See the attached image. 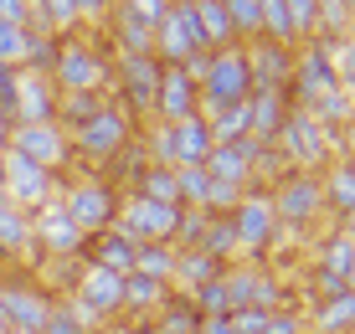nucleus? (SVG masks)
I'll return each mask as SVG.
<instances>
[{"label":"nucleus","mask_w":355,"mask_h":334,"mask_svg":"<svg viewBox=\"0 0 355 334\" xmlns=\"http://www.w3.org/2000/svg\"><path fill=\"white\" fill-rule=\"evenodd\" d=\"M175 191H180V206H201L206 191H211L206 165H180V170H175Z\"/></svg>","instance_id":"37998d69"},{"label":"nucleus","mask_w":355,"mask_h":334,"mask_svg":"<svg viewBox=\"0 0 355 334\" xmlns=\"http://www.w3.org/2000/svg\"><path fill=\"white\" fill-rule=\"evenodd\" d=\"M0 334H10V324H6V314H0Z\"/></svg>","instance_id":"6e6d98bb"},{"label":"nucleus","mask_w":355,"mask_h":334,"mask_svg":"<svg viewBox=\"0 0 355 334\" xmlns=\"http://www.w3.org/2000/svg\"><path fill=\"white\" fill-rule=\"evenodd\" d=\"M284 155L273 150V144H252V191H268L278 175H284Z\"/></svg>","instance_id":"79ce46f5"},{"label":"nucleus","mask_w":355,"mask_h":334,"mask_svg":"<svg viewBox=\"0 0 355 334\" xmlns=\"http://www.w3.org/2000/svg\"><path fill=\"white\" fill-rule=\"evenodd\" d=\"M62 299L78 308V319H83L88 329H103V324H114V319H124V278L83 263L78 273H72V283H67Z\"/></svg>","instance_id":"9d476101"},{"label":"nucleus","mask_w":355,"mask_h":334,"mask_svg":"<svg viewBox=\"0 0 355 334\" xmlns=\"http://www.w3.org/2000/svg\"><path fill=\"white\" fill-rule=\"evenodd\" d=\"M0 180H6V150H0Z\"/></svg>","instance_id":"5fc2aeb1"},{"label":"nucleus","mask_w":355,"mask_h":334,"mask_svg":"<svg viewBox=\"0 0 355 334\" xmlns=\"http://www.w3.org/2000/svg\"><path fill=\"white\" fill-rule=\"evenodd\" d=\"M57 191H62V175H52V170L31 165V159L10 155L6 150V180H0V195H6L10 206H21L26 216H36L42 206L57 201Z\"/></svg>","instance_id":"2eb2a0df"},{"label":"nucleus","mask_w":355,"mask_h":334,"mask_svg":"<svg viewBox=\"0 0 355 334\" xmlns=\"http://www.w3.org/2000/svg\"><path fill=\"white\" fill-rule=\"evenodd\" d=\"M196 252H206V257H216V263H237V237H232V221L227 216H211L206 221V231H201V247Z\"/></svg>","instance_id":"c9c22d12"},{"label":"nucleus","mask_w":355,"mask_h":334,"mask_svg":"<svg viewBox=\"0 0 355 334\" xmlns=\"http://www.w3.org/2000/svg\"><path fill=\"white\" fill-rule=\"evenodd\" d=\"M139 139V123H134L124 108L108 98L98 114L83 123V129H72L67 134V144H72V165L78 170H93V175H108V165H114L119 155L129 150V144Z\"/></svg>","instance_id":"20e7f679"},{"label":"nucleus","mask_w":355,"mask_h":334,"mask_svg":"<svg viewBox=\"0 0 355 334\" xmlns=\"http://www.w3.org/2000/svg\"><path fill=\"white\" fill-rule=\"evenodd\" d=\"M10 155L31 159V165L52 170V175H67L72 170V144L57 123H16L10 129Z\"/></svg>","instance_id":"f3484780"},{"label":"nucleus","mask_w":355,"mask_h":334,"mask_svg":"<svg viewBox=\"0 0 355 334\" xmlns=\"http://www.w3.org/2000/svg\"><path fill=\"white\" fill-rule=\"evenodd\" d=\"M134 195H144V201H160V206H180V191H175V170H160V165H144L139 175L129 185Z\"/></svg>","instance_id":"72a5a7b5"},{"label":"nucleus","mask_w":355,"mask_h":334,"mask_svg":"<svg viewBox=\"0 0 355 334\" xmlns=\"http://www.w3.org/2000/svg\"><path fill=\"white\" fill-rule=\"evenodd\" d=\"M170 0H108L103 16V42L114 46V57H155V31L165 26Z\"/></svg>","instance_id":"423d86ee"},{"label":"nucleus","mask_w":355,"mask_h":334,"mask_svg":"<svg viewBox=\"0 0 355 334\" xmlns=\"http://www.w3.org/2000/svg\"><path fill=\"white\" fill-rule=\"evenodd\" d=\"M248 72H252V93H288L293 52L273 42H248Z\"/></svg>","instance_id":"4be33fe9"},{"label":"nucleus","mask_w":355,"mask_h":334,"mask_svg":"<svg viewBox=\"0 0 355 334\" xmlns=\"http://www.w3.org/2000/svg\"><path fill=\"white\" fill-rule=\"evenodd\" d=\"M170 134H175V170L180 165H206V155L216 150V139H211L201 114L186 118V123H170Z\"/></svg>","instance_id":"c756f323"},{"label":"nucleus","mask_w":355,"mask_h":334,"mask_svg":"<svg viewBox=\"0 0 355 334\" xmlns=\"http://www.w3.org/2000/svg\"><path fill=\"white\" fill-rule=\"evenodd\" d=\"M196 334H201V329H196Z\"/></svg>","instance_id":"13d9d810"},{"label":"nucleus","mask_w":355,"mask_h":334,"mask_svg":"<svg viewBox=\"0 0 355 334\" xmlns=\"http://www.w3.org/2000/svg\"><path fill=\"white\" fill-rule=\"evenodd\" d=\"M10 334H21V329H10Z\"/></svg>","instance_id":"4d7b16f0"},{"label":"nucleus","mask_w":355,"mask_h":334,"mask_svg":"<svg viewBox=\"0 0 355 334\" xmlns=\"http://www.w3.org/2000/svg\"><path fill=\"white\" fill-rule=\"evenodd\" d=\"M191 299V308L201 319H222V314H232V304H227V283L222 278H211V283H201L196 293H186Z\"/></svg>","instance_id":"a19ab883"},{"label":"nucleus","mask_w":355,"mask_h":334,"mask_svg":"<svg viewBox=\"0 0 355 334\" xmlns=\"http://www.w3.org/2000/svg\"><path fill=\"white\" fill-rule=\"evenodd\" d=\"M196 88H201V114H222V108L248 103L252 72H248V46H222L196 67Z\"/></svg>","instance_id":"6e6552de"},{"label":"nucleus","mask_w":355,"mask_h":334,"mask_svg":"<svg viewBox=\"0 0 355 334\" xmlns=\"http://www.w3.org/2000/svg\"><path fill=\"white\" fill-rule=\"evenodd\" d=\"M93 334H134L129 319H114V324H103V329H93Z\"/></svg>","instance_id":"603ef678"},{"label":"nucleus","mask_w":355,"mask_h":334,"mask_svg":"<svg viewBox=\"0 0 355 334\" xmlns=\"http://www.w3.org/2000/svg\"><path fill=\"white\" fill-rule=\"evenodd\" d=\"M227 10H232V31H237L242 46L263 36V0H227Z\"/></svg>","instance_id":"58836bf2"},{"label":"nucleus","mask_w":355,"mask_h":334,"mask_svg":"<svg viewBox=\"0 0 355 334\" xmlns=\"http://www.w3.org/2000/svg\"><path fill=\"white\" fill-rule=\"evenodd\" d=\"M263 334H309V324H304L299 304H288V308H278V314L263 319Z\"/></svg>","instance_id":"09e8293b"},{"label":"nucleus","mask_w":355,"mask_h":334,"mask_svg":"<svg viewBox=\"0 0 355 334\" xmlns=\"http://www.w3.org/2000/svg\"><path fill=\"white\" fill-rule=\"evenodd\" d=\"M31 237H36V257L42 263H83V252H88V237L62 216L57 201L31 216Z\"/></svg>","instance_id":"dca6fc26"},{"label":"nucleus","mask_w":355,"mask_h":334,"mask_svg":"<svg viewBox=\"0 0 355 334\" xmlns=\"http://www.w3.org/2000/svg\"><path fill=\"white\" fill-rule=\"evenodd\" d=\"M350 134H355V129L335 134V129H324L320 118H309L304 108H293V114L284 118V134H278L273 150L284 155V165H288V170H309V175H324L335 159H355V139H350Z\"/></svg>","instance_id":"f03ea898"},{"label":"nucleus","mask_w":355,"mask_h":334,"mask_svg":"<svg viewBox=\"0 0 355 334\" xmlns=\"http://www.w3.org/2000/svg\"><path fill=\"white\" fill-rule=\"evenodd\" d=\"M288 114H293L288 93H248V139L252 144H278Z\"/></svg>","instance_id":"b1692460"},{"label":"nucleus","mask_w":355,"mask_h":334,"mask_svg":"<svg viewBox=\"0 0 355 334\" xmlns=\"http://www.w3.org/2000/svg\"><path fill=\"white\" fill-rule=\"evenodd\" d=\"M206 57H211V46H206L201 26H196V0H170L165 26L155 31V62H160V67L196 72Z\"/></svg>","instance_id":"9b49d317"},{"label":"nucleus","mask_w":355,"mask_h":334,"mask_svg":"<svg viewBox=\"0 0 355 334\" xmlns=\"http://www.w3.org/2000/svg\"><path fill=\"white\" fill-rule=\"evenodd\" d=\"M206 216L201 206H180V221H175V237H170V247H175V252H196V247H201V231H206Z\"/></svg>","instance_id":"ea45409f"},{"label":"nucleus","mask_w":355,"mask_h":334,"mask_svg":"<svg viewBox=\"0 0 355 334\" xmlns=\"http://www.w3.org/2000/svg\"><path fill=\"white\" fill-rule=\"evenodd\" d=\"M206 175L222 180V185H237V191H252V139L216 144V150L206 155Z\"/></svg>","instance_id":"bb28decb"},{"label":"nucleus","mask_w":355,"mask_h":334,"mask_svg":"<svg viewBox=\"0 0 355 334\" xmlns=\"http://www.w3.org/2000/svg\"><path fill=\"white\" fill-rule=\"evenodd\" d=\"M0 26L36 31V0H0Z\"/></svg>","instance_id":"de8ad7c7"},{"label":"nucleus","mask_w":355,"mask_h":334,"mask_svg":"<svg viewBox=\"0 0 355 334\" xmlns=\"http://www.w3.org/2000/svg\"><path fill=\"white\" fill-rule=\"evenodd\" d=\"M196 26H201V36H206V46H211V52L237 46V31H232L227 0H196Z\"/></svg>","instance_id":"2f4dec72"},{"label":"nucleus","mask_w":355,"mask_h":334,"mask_svg":"<svg viewBox=\"0 0 355 334\" xmlns=\"http://www.w3.org/2000/svg\"><path fill=\"white\" fill-rule=\"evenodd\" d=\"M119 185L108 175H93V170H78L72 165L62 175V191H57V206H62V216L72 221V227L83 231V237H98V231L114 227L119 216Z\"/></svg>","instance_id":"39448f33"},{"label":"nucleus","mask_w":355,"mask_h":334,"mask_svg":"<svg viewBox=\"0 0 355 334\" xmlns=\"http://www.w3.org/2000/svg\"><path fill=\"white\" fill-rule=\"evenodd\" d=\"M258 42H273V46H288V52H299L288 0H263V36H258Z\"/></svg>","instance_id":"f704fd0d"},{"label":"nucleus","mask_w":355,"mask_h":334,"mask_svg":"<svg viewBox=\"0 0 355 334\" xmlns=\"http://www.w3.org/2000/svg\"><path fill=\"white\" fill-rule=\"evenodd\" d=\"M201 334H237V324H232V314H222V319H201Z\"/></svg>","instance_id":"8fccbe9b"},{"label":"nucleus","mask_w":355,"mask_h":334,"mask_svg":"<svg viewBox=\"0 0 355 334\" xmlns=\"http://www.w3.org/2000/svg\"><path fill=\"white\" fill-rule=\"evenodd\" d=\"M134 273L170 283V273H175V247L170 242H144L139 252H134Z\"/></svg>","instance_id":"e433bc0d"},{"label":"nucleus","mask_w":355,"mask_h":334,"mask_svg":"<svg viewBox=\"0 0 355 334\" xmlns=\"http://www.w3.org/2000/svg\"><path fill=\"white\" fill-rule=\"evenodd\" d=\"M155 88H160V62H155V57H114L108 98H114L139 129L155 118Z\"/></svg>","instance_id":"ddd939ff"},{"label":"nucleus","mask_w":355,"mask_h":334,"mask_svg":"<svg viewBox=\"0 0 355 334\" xmlns=\"http://www.w3.org/2000/svg\"><path fill=\"white\" fill-rule=\"evenodd\" d=\"M170 299H175V293H170V283H160V278H144V273L124 278V319L129 324H150Z\"/></svg>","instance_id":"393cba45"},{"label":"nucleus","mask_w":355,"mask_h":334,"mask_svg":"<svg viewBox=\"0 0 355 334\" xmlns=\"http://www.w3.org/2000/svg\"><path fill=\"white\" fill-rule=\"evenodd\" d=\"M175 221H180V206H160V201H144V195L124 191L119 195L114 231L129 237L134 247H144V242H170L175 237Z\"/></svg>","instance_id":"4468645a"},{"label":"nucleus","mask_w":355,"mask_h":334,"mask_svg":"<svg viewBox=\"0 0 355 334\" xmlns=\"http://www.w3.org/2000/svg\"><path fill=\"white\" fill-rule=\"evenodd\" d=\"M10 123H57V88L46 72H16Z\"/></svg>","instance_id":"412c9836"},{"label":"nucleus","mask_w":355,"mask_h":334,"mask_svg":"<svg viewBox=\"0 0 355 334\" xmlns=\"http://www.w3.org/2000/svg\"><path fill=\"white\" fill-rule=\"evenodd\" d=\"M134 334H160V329H155V324H134Z\"/></svg>","instance_id":"864d4df0"},{"label":"nucleus","mask_w":355,"mask_h":334,"mask_svg":"<svg viewBox=\"0 0 355 334\" xmlns=\"http://www.w3.org/2000/svg\"><path fill=\"white\" fill-rule=\"evenodd\" d=\"M320 185H324V221L350 227L355 221V159H335L320 175Z\"/></svg>","instance_id":"5701e85b"},{"label":"nucleus","mask_w":355,"mask_h":334,"mask_svg":"<svg viewBox=\"0 0 355 334\" xmlns=\"http://www.w3.org/2000/svg\"><path fill=\"white\" fill-rule=\"evenodd\" d=\"M196 114H201L196 72H186V67H160V88H155V123H186Z\"/></svg>","instance_id":"aec40b11"},{"label":"nucleus","mask_w":355,"mask_h":334,"mask_svg":"<svg viewBox=\"0 0 355 334\" xmlns=\"http://www.w3.org/2000/svg\"><path fill=\"white\" fill-rule=\"evenodd\" d=\"M309 273L355 288V231L350 227H324L320 237L309 242Z\"/></svg>","instance_id":"6ab92c4d"},{"label":"nucleus","mask_w":355,"mask_h":334,"mask_svg":"<svg viewBox=\"0 0 355 334\" xmlns=\"http://www.w3.org/2000/svg\"><path fill=\"white\" fill-rule=\"evenodd\" d=\"M304 114H309V118H320L324 129L345 134V129H355V93H345V88H329V93H320V98H309V103H304Z\"/></svg>","instance_id":"7c9ffc66"},{"label":"nucleus","mask_w":355,"mask_h":334,"mask_svg":"<svg viewBox=\"0 0 355 334\" xmlns=\"http://www.w3.org/2000/svg\"><path fill=\"white\" fill-rule=\"evenodd\" d=\"M227 273V263H216V257H206V252H175V273H170V293H196L201 283H211V278H222Z\"/></svg>","instance_id":"c85d7f7f"},{"label":"nucleus","mask_w":355,"mask_h":334,"mask_svg":"<svg viewBox=\"0 0 355 334\" xmlns=\"http://www.w3.org/2000/svg\"><path fill=\"white\" fill-rule=\"evenodd\" d=\"M134 252H139V247L108 227V231H98V237H88V252H83V263H88V267H103V273L129 278V273H134Z\"/></svg>","instance_id":"cd10ccee"},{"label":"nucleus","mask_w":355,"mask_h":334,"mask_svg":"<svg viewBox=\"0 0 355 334\" xmlns=\"http://www.w3.org/2000/svg\"><path fill=\"white\" fill-rule=\"evenodd\" d=\"M150 324L160 329V334H196V329H201V314L191 308V299H180V293H175V299H170Z\"/></svg>","instance_id":"4c0bfd02"},{"label":"nucleus","mask_w":355,"mask_h":334,"mask_svg":"<svg viewBox=\"0 0 355 334\" xmlns=\"http://www.w3.org/2000/svg\"><path fill=\"white\" fill-rule=\"evenodd\" d=\"M52 299H57V293L46 288L31 267H0V314H6L10 329L36 334L42 319L52 314Z\"/></svg>","instance_id":"f8f14e48"},{"label":"nucleus","mask_w":355,"mask_h":334,"mask_svg":"<svg viewBox=\"0 0 355 334\" xmlns=\"http://www.w3.org/2000/svg\"><path fill=\"white\" fill-rule=\"evenodd\" d=\"M309 334H355V293L345 299H299Z\"/></svg>","instance_id":"a878e982"},{"label":"nucleus","mask_w":355,"mask_h":334,"mask_svg":"<svg viewBox=\"0 0 355 334\" xmlns=\"http://www.w3.org/2000/svg\"><path fill=\"white\" fill-rule=\"evenodd\" d=\"M52 88L57 93H108V78H114V46L103 42V31H78L57 42L52 57Z\"/></svg>","instance_id":"7ed1b4c3"},{"label":"nucleus","mask_w":355,"mask_h":334,"mask_svg":"<svg viewBox=\"0 0 355 334\" xmlns=\"http://www.w3.org/2000/svg\"><path fill=\"white\" fill-rule=\"evenodd\" d=\"M227 221H232V237H237V263H268V267H273V257L288 247L284 227H278V216H273L268 191H248L242 206ZM288 252H293V247H288Z\"/></svg>","instance_id":"0eeeda50"},{"label":"nucleus","mask_w":355,"mask_h":334,"mask_svg":"<svg viewBox=\"0 0 355 334\" xmlns=\"http://www.w3.org/2000/svg\"><path fill=\"white\" fill-rule=\"evenodd\" d=\"M268 201H273V216H278V227H284L293 252L309 247L329 227L324 221V185H320V175H309V170H284V175L268 185Z\"/></svg>","instance_id":"f257e3e1"},{"label":"nucleus","mask_w":355,"mask_h":334,"mask_svg":"<svg viewBox=\"0 0 355 334\" xmlns=\"http://www.w3.org/2000/svg\"><path fill=\"white\" fill-rule=\"evenodd\" d=\"M242 195H248V191H237V185H222V180H211V191H206L201 211H206V216H232V211L242 206Z\"/></svg>","instance_id":"49530a36"},{"label":"nucleus","mask_w":355,"mask_h":334,"mask_svg":"<svg viewBox=\"0 0 355 334\" xmlns=\"http://www.w3.org/2000/svg\"><path fill=\"white\" fill-rule=\"evenodd\" d=\"M10 129H16V123H10V114L0 108V150H10Z\"/></svg>","instance_id":"3c124183"},{"label":"nucleus","mask_w":355,"mask_h":334,"mask_svg":"<svg viewBox=\"0 0 355 334\" xmlns=\"http://www.w3.org/2000/svg\"><path fill=\"white\" fill-rule=\"evenodd\" d=\"M227 304H232V314L237 308H258V314H278V308H288V304H299L293 299V283L278 273V267H268V263H232L227 273Z\"/></svg>","instance_id":"1a4fd4ad"},{"label":"nucleus","mask_w":355,"mask_h":334,"mask_svg":"<svg viewBox=\"0 0 355 334\" xmlns=\"http://www.w3.org/2000/svg\"><path fill=\"white\" fill-rule=\"evenodd\" d=\"M36 334H93V329L78 319V308H72L67 299H52V314L42 319V329H36Z\"/></svg>","instance_id":"c03bdc74"},{"label":"nucleus","mask_w":355,"mask_h":334,"mask_svg":"<svg viewBox=\"0 0 355 334\" xmlns=\"http://www.w3.org/2000/svg\"><path fill=\"white\" fill-rule=\"evenodd\" d=\"M329 88H340L335 82V67H329V46L324 36H314V42H304L299 52H293V78H288V103L304 108L309 98H320ZM350 93V88H345Z\"/></svg>","instance_id":"a211bd4d"},{"label":"nucleus","mask_w":355,"mask_h":334,"mask_svg":"<svg viewBox=\"0 0 355 334\" xmlns=\"http://www.w3.org/2000/svg\"><path fill=\"white\" fill-rule=\"evenodd\" d=\"M288 16H293V36H299V46L320 36V0H288Z\"/></svg>","instance_id":"a18cd8bd"},{"label":"nucleus","mask_w":355,"mask_h":334,"mask_svg":"<svg viewBox=\"0 0 355 334\" xmlns=\"http://www.w3.org/2000/svg\"><path fill=\"white\" fill-rule=\"evenodd\" d=\"M103 103H108V93H57V129L62 134L83 129Z\"/></svg>","instance_id":"473e14b6"}]
</instances>
